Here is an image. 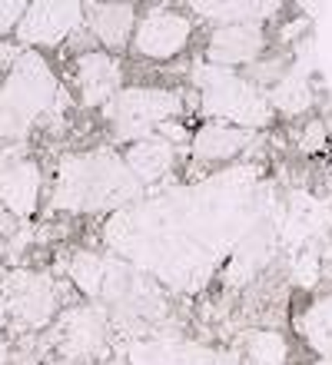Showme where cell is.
<instances>
[{
  "label": "cell",
  "instance_id": "cell-13",
  "mask_svg": "<svg viewBox=\"0 0 332 365\" xmlns=\"http://www.w3.org/2000/svg\"><path fill=\"white\" fill-rule=\"evenodd\" d=\"M86 10V24L94 30V37L100 40V47L110 50H124L133 40L136 30V4H84Z\"/></svg>",
  "mask_w": 332,
  "mask_h": 365
},
{
  "label": "cell",
  "instance_id": "cell-10",
  "mask_svg": "<svg viewBox=\"0 0 332 365\" xmlns=\"http://www.w3.org/2000/svg\"><path fill=\"white\" fill-rule=\"evenodd\" d=\"M74 67H76V90H80L84 106H106L120 93L124 70H120L114 53H106V50H84V53H76Z\"/></svg>",
  "mask_w": 332,
  "mask_h": 365
},
{
  "label": "cell",
  "instance_id": "cell-4",
  "mask_svg": "<svg viewBox=\"0 0 332 365\" xmlns=\"http://www.w3.org/2000/svg\"><path fill=\"white\" fill-rule=\"evenodd\" d=\"M183 113V96L166 87H126L104 106V116L116 143H140L156 136Z\"/></svg>",
  "mask_w": 332,
  "mask_h": 365
},
{
  "label": "cell",
  "instance_id": "cell-19",
  "mask_svg": "<svg viewBox=\"0 0 332 365\" xmlns=\"http://www.w3.org/2000/svg\"><path fill=\"white\" fill-rule=\"evenodd\" d=\"M27 7L30 4H24V0H0V37L17 27L24 14H27Z\"/></svg>",
  "mask_w": 332,
  "mask_h": 365
},
{
  "label": "cell",
  "instance_id": "cell-14",
  "mask_svg": "<svg viewBox=\"0 0 332 365\" xmlns=\"http://www.w3.org/2000/svg\"><path fill=\"white\" fill-rule=\"evenodd\" d=\"M124 160L140 182H156L173 170L176 150H173V143L166 136H150V140H140V143L126 146Z\"/></svg>",
  "mask_w": 332,
  "mask_h": 365
},
{
  "label": "cell",
  "instance_id": "cell-22",
  "mask_svg": "<svg viewBox=\"0 0 332 365\" xmlns=\"http://www.w3.org/2000/svg\"><path fill=\"white\" fill-rule=\"evenodd\" d=\"M4 319H7V302H4V292H0V326H4Z\"/></svg>",
  "mask_w": 332,
  "mask_h": 365
},
{
  "label": "cell",
  "instance_id": "cell-23",
  "mask_svg": "<svg viewBox=\"0 0 332 365\" xmlns=\"http://www.w3.org/2000/svg\"><path fill=\"white\" fill-rule=\"evenodd\" d=\"M0 83H4V80H0Z\"/></svg>",
  "mask_w": 332,
  "mask_h": 365
},
{
  "label": "cell",
  "instance_id": "cell-8",
  "mask_svg": "<svg viewBox=\"0 0 332 365\" xmlns=\"http://www.w3.org/2000/svg\"><path fill=\"white\" fill-rule=\"evenodd\" d=\"M4 302H7V312L17 322L30 329L47 326L54 309H57V292H54V282L47 276H37V272H10L4 279Z\"/></svg>",
  "mask_w": 332,
  "mask_h": 365
},
{
  "label": "cell",
  "instance_id": "cell-11",
  "mask_svg": "<svg viewBox=\"0 0 332 365\" xmlns=\"http://www.w3.org/2000/svg\"><path fill=\"white\" fill-rule=\"evenodd\" d=\"M60 352L66 359H96V352H104L106 342V316L94 306L70 309L57 326Z\"/></svg>",
  "mask_w": 332,
  "mask_h": 365
},
{
  "label": "cell",
  "instance_id": "cell-6",
  "mask_svg": "<svg viewBox=\"0 0 332 365\" xmlns=\"http://www.w3.org/2000/svg\"><path fill=\"white\" fill-rule=\"evenodd\" d=\"M86 20L84 4L76 0H44L30 4L24 20L17 24V43L24 47H57Z\"/></svg>",
  "mask_w": 332,
  "mask_h": 365
},
{
  "label": "cell",
  "instance_id": "cell-9",
  "mask_svg": "<svg viewBox=\"0 0 332 365\" xmlns=\"http://www.w3.org/2000/svg\"><path fill=\"white\" fill-rule=\"evenodd\" d=\"M266 50V34L259 24H233V27H216L206 43V63L236 70L259 63Z\"/></svg>",
  "mask_w": 332,
  "mask_h": 365
},
{
  "label": "cell",
  "instance_id": "cell-5",
  "mask_svg": "<svg viewBox=\"0 0 332 365\" xmlns=\"http://www.w3.org/2000/svg\"><path fill=\"white\" fill-rule=\"evenodd\" d=\"M193 40V20L183 10L173 7H153L136 20L130 47L136 57L150 63H170L190 47Z\"/></svg>",
  "mask_w": 332,
  "mask_h": 365
},
{
  "label": "cell",
  "instance_id": "cell-16",
  "mask_svg": "<svg viewBox=\"0 0 332 365\" xmlns=\"http://www.w3.org/2000/svg\"><path fill=\"white\" fill-rule=\"evenodd\" d=\"M269 103H273V110H279V113H286V116L303 113L306 106H309V83H306V77L286 73L273 87V100H269Z\"/></svg>",
  "mask_w": 332,
  "mask_h": 365
},
{
  "label": "cell",
  "instance_id": "cell-1",
  "mask_svg": "<svg viewBox=\"0 0 332 365\" xmlns=\"http://www.w3.org/2000/svg\"><path fill=\"white\" fill-rule=\"evenodd\" d=\"M143 182L133 176L126 160L114 150H94V153H70L57 166V186H54V210L66 212H104L120 210L124 202L136 200Z\"/></svg>",
  "mask_w": 332,
  "mask_h": 365
},
{
  "label": "cell",
  "instance_id": "cell-12",
  "mask_svg": "<svg viewBox=\"0 0 332 365\" xmlns=\"http://www.w3.org/2000/svg\"><path fill=\"white\" fill-rule=\"evenodd\" d=\"M190 143H193L190 146L193 163L219 166V163L236 160L253 143V130H239V126H229V123H203L193 133Z\"/></svg>",
  "mask_w": 332,
  "mask_h": 365
},
{
  "label": "cell",
  "instance_id": "cell-17",
  "mask_svg": "<svg viewBox=\"0 0 332 365\" xmlns=\"http://www.w3.org/2000/svg\"><path fill=\"white\" fill-rule=\"evenodd\" d=\"M286 342L276 329H259L249 336V365H283Z\"/></svg>",
  "mask_w": 332,
  "mask_h": 365
},
{
  "label": "cell",
  "instance_id": "cell-21",
  "mask_svg": "<svg viewBox=\"0 0 332 365\" xmlns=\"http://www.w3.org/2000/svg\"><path fill=\"white\" fill-rule=\"evenodd\" d=\"M20 57H24L20 43H14V40H0V70L14 67V63H17Z\"/></svg>",
  "mask_w": 332,
  "mask_h": 365
},
{
  "label": "cell",
  "instance_id": "cell-3",
  "mask_svg": "<svg viewBox=\"0 0 332 365\" xmlns=\"http://www.w3.org/2000/svg\"><path fill=\"white\" fill-rule=\"evenodd\" d=\"M193 83L199 93V113L206 123H229L239 130H259L273 120L269 96L259 93L253 80L239 77L236 70L216 67V63H196Z\"/></svg>",
  "mask_w": 332,
  "mask_h": 365
},
{
  "label": "cell",
  "instance_id": "cell-2",
  "mask_svg": "<svg viewBox=\"0 0 332 365\" xmlns=\"http://www.w3.org/2000/svg\"><path fill=\"white\" fill-rule=\"evenodd\" d=\"M64 103L54 70L37 50H24V57L10 67L0 83V136L24 143L27 133Z\"/></svg>",
  "mask_w": 332,
  "mask_h": 365
},
{
  "label": "cell",
  "instance_id": "cell-18",
  "mask_svg": "<svg viewBox=\"0 0 332 365\" xmlns=\"http://www.w3.org/2000/svg\"><path fill=\"white\" fill-rule=\"evenodd\" d=\"M303 332H309V342H316V339H319V332H326L329 339H326L323 352H332V296L323 299V302H316V306L309 309Z\"/></svg>",
  "mask_w": 332,
  "mask_h": 365
},
{
  "label": "cell",
  "instance_id": "cell-7",
  "mask_svg": "<svg viewBox=\"0 0 332 365\" xmlns=\"http://www.w3.org/2000/svg\"><path fill=\"white\" fill-rule=\"evenodd\" d=\"M40 200V166L24 153V146L0 150V206L10 216L27 220Z\"/></svg>",
  "mask_w": 332,
  "mask_h": 365
},
{
  "label": "cell",
  "instance_id": "cell-20",
  "mask_svg": "<svg viewBox=\"0 0 332 365\" xmlns=\"http://www.w3.org/2000/svg\"><path fill=\"white\" fill-rule=\"evenodd\" d=\"M329 143V136H326V126L319 120H309L303 130V153H319L323 146Z\"/></svg>",
  "mask_w": 332,
  "mask_h": 365
},
{
  "label": "cell",
  "instance_id": "cell-15",
  "mask_svg": "<svg viewBox=\"0 0 332 365\" xmlns=\"http://www.w3.org/2000/svg\"><path fill=\"white\" fill-rule=\"evenodd\" d=\"M70 279H74L84 296H104V279H106V262L94 252H76L70 259Z\"/></svg>",
  "mask_w": 332,
  "mask_h": 365
}]
</instances>
